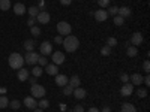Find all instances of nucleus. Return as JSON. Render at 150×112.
Wrapping results in <instances>:
<instances>
[{
    "mask_svg": "<svg viewBox=\"0 0 150 112\" xmlns=\"http://www.w3.org/2000/svg\"><path fill=\"white\" fill-rule=\"evenodd\" d=\"M137 94H138V97H146V96H147V90H146V88H138Z\"/></svg>",
    "mask_w": 150,
    "mask_h": 112,
    "instance_id": "obj_40",
    "label": "nucleus"
},
{
    "mask_svg": "<svg viewBox=\"0 0 150 112\" xmlns=\"http://www.w3.org/2000/svg\"><path fill=\"white\" fill-rule=\"evenodd\" d=\"M120 93H122V96H125V97H129V96L134 93V85H132L131 82L123 84V87L120 88Z\"/></svg>",
    "mask_w": 150,
    "mask_h": 112,
    "instance_id": "obj_9",
    "label": "nucleus"
},
{
    "mask_svg": "<svg viewBox=\"0 0 150 112\" xmlns=\"http://www.w3.org/2000/svg\"><path fill=\"white\" fill-rule=\"evenodd\" d=\"M0 9L2 10L11 9V0H0Z\"/></svg>",
    "mask_w": 150,
    "mask_h": 112,
    "instance_id": "obj_26",
    "label": "nucleus"
},
{
    "mask_svg": "<svg viewBox=\"0 0 150 112\" xmlns=\"http://www.w3.org/2000/svg\"><path fill=\"white\" fill-rule=\"evenodd\" d=\"M117 10H119V8L117 6H108V10H107V14L108 15H117Z\"/></svg>",
    "mask_w": 150,
    "mask_h": 112,
    "instance_id": "obj_29",
    "label": "nucleus"
},
{
    "mask_svg": "<svg viewBox=\"0 0 150 112\" xmlns=\"http://www.w3.org/2000/svg\"><path fill=\"white\" fill-rule=\"evenodd\" d=\"M60 3L63 5V6H69L72 3V0H60Z\"/></svg>",
    "mask_w": 150,
    "mask_h": 112,
    "instance_id": "obj_45",
    "label": "nucleus"
},
{
    "mask_svg": "<svg viewBox=\"0 0 150 112\" xmlns=\"http://www.w3.org/2000/svg\"><path fill=\"white\" fill-rule=\"evenodd\" d=\"M54 42L56 43H63V36H56L54 37Z\"/></svg>",
    "mask_w": 150,
    "mask_h": 112,
    "instance_id": "obj_43",
    "label": "nucleus"
},
{
    "mask_svg": "<svg viewBox=\"0 0 150 112\" xmlns=\"http://www.w3.org/2000/svg\"><path fill=\"white\" fill-rule=\"evenodd\" d=\"M38 106H39L41 109H47V108L50 106V102L47 100V99H42V100H41L39 103H38Z\"/></svg>",
    "mask_w": 150,
    "mask_h": 112,
    "instance_id": "obj_33",
    "label": "nucleus"
},
{
    "mask_svg": "<svg viewBox=\"0 0 150 112\" xmlns=\"http://www.w3.org/2000/svg\"><path fill=\"white\" fill-rule=\"evenodd\" d=\"M38 63H39V66H47V57L39 55V58H38Z\"/></svg>",
    "mask_w": 150,
    "mask_h": 112,
    "instance_id": "obj_38",
    "label": "nucleus"
},
{
    "mask_svg": "<svg viewBox=\"0 0 150 112\" xmlns=\"http://www.w3.org/2000/svg\"><path fill=\"white\" fill-rule=\"evenodd\" d=\"M35 22H36V18L30 17V18L27 20V26H29V27H33V26H35Z\"/></svg>",
    "mask_w": 150,
    "mask_h": 112,
    "instance_id": "obj_41",
    "label": "nucleus"
},
{
    "mask_svg": "<svg viewBox=\"0 0 150 112\" xmlns=\"http://www.w3.org/2000/svg\"><path fill=\"white\" fill-rule=\"evenodd\" d=\"M72 93H74V88H72L69 84L63 87V94H65V96H72Z\"/></svg>",
    "mask_w": 150,
    "mask_h": 112,
    "instance_id": "obj_28",
    "label": "nucleus"
},
{
    "mask_svg": "<svg viewBox=\"0 0 150 112\" xmlns=\"http://www.w3.org/2000/svg\"><path fill=\"white\" fill-rule=\"evenodd\" d=\"M93 15H95V18H96L98 22H102V21H105V20L108 18V14H107L105 9H98Z\"/></svg>",
    "mask_w": 150,
    "mask_h": 112,
    "instance_id": "obj_10",
    "label": "nucleus"
},
{
    "mask_svg": "<svg viewBox=\"0 0 150 112\" xmlns=\"http://www.w3.org/2000/svg\"><path fill=\"white\" fill-rule=\"evenodd\" d=\"M42 72H44V70H42L41 66H35V67L32 69V75H33L35 78H39L41 75H42Z\"/></svg>",
    "mask_w": 150,
    "mask_h": 112,
    "instance_id": "obj_25",
    "label": "nucleus"
},
{
    "mask_svg": "<svg viewBox=\"0 0 150 112\" xmlns=\"http://www.w3.org/2000/svg\"><path fill=\"white\" fill-rule=\"evenodd\" d=\"M143 82L146 84V85H150V76H149V73L146 75V76L143 78Z\"/></svg>",
    "mask_w": 150,
    "mask_h": 112,
    "instance_id": "obj_44",
    "label": "nucleus"
},
{
    "mask_svg": "<svg viewBox=\"0 0 150 112\" xmlns=\"http://www.w3.org/2000/svg\"><path fill=\"white\" fill-rule=\"evenodd\" d=\"M0 94H2V96L6 94V88H5V87H0Z\"/></svg>",
    "mask_w": 150,
    "mask_h": 112,
    "instance_id": "obj_48",
    "label": "nucleus"
},
{
    "mask_svg": "<svg viewBox=\"0 0 150 112\" xmlns=\"http://www.w3.org/2000/svg\"><path fill=\"white\" fill-rule=\"evenodd\" d=\"M27 12H29V14H30V17H33V18H36L38 17V14H39V8H38V6H30L29 9H27Z\"/></svg>",
    "mask_w": 150,
    "mask_h": 112,
    "instance_id": "obj_23",
    "label": "nucleus"
},
{
    "mask_svg": "<svg viewBox=\"0 0 150 112\" xmlns=\"http://www.w3.org/2000/svg\"><path fill=\"white\" fill-rule=\"evenodd\" d=\"M122 112H137V108L132 103H123L122 105Z\"/></svg>",
    "mask_w": 150,
    "mask_h": 112,
    "instance_id": "obj_21",
    "label": "nucleus"
},
{
    "mask_svg": "<svg viewBox=\"0 0 150 112\" xmlns=\"http://www.w3.org/2000/svg\"><path fill=\"white\" fill-rule=\"evenodd\" d=\"M30 93H32V97H35V99H42L47 91H45V87H42L39 84H33L30 88Z\"/></svg>",
    "mask_w": 150,
    "mask_h": 112,
    "instance_id": "obj_4",
    "label": "nucleus"
},
{
    "mask_svg": "<svg viewBox=\"0 0 150 112\" xmlns=\"http://www.w3.org/2000/svg\"><path fill=\"white\" fill-rule=\"evenodd\" d=\"M107 45H108L110 48L116 46V45H117V39H116V37H108V39H107Z\"/></svg>",
    "mask_w": 150,
    "mask_h": 112,
    "instance_id": "obj_32",
    "label": "nucleus"
},
{
    "mask_svg": "<svg viewBox=\"0 0 150 112\" xmlns=\"http://www.w3.org/2000/svg\"><path fill=\"white\" fill-rule=\"evenodd\" d=\"M17 76H18V79L20 81H27V78L30 76V72H29V69H18V75H17Z\"/></svg>",
    "mask_w": 150,
    "mask_h": 112,
    "instance_id": "obj_16",
    "label": "nucleus"
},
{
    "mask_svg": "<svg viewBox=\"0 0 150 112\" xmlns=\"http://www.w3.org/2000/svg\"><path fill=\"white\" fill-rule=\"evenodd\" d=\"M24 64V57L18 52H12L9 55V66L12 69H21Z\"/></svg>",
    "mask_w": 150,
    "mask_h": 112,
    "instance_id": "obj_2",
    "label": "nucleus"
},
{
    "mask_svg": "<svg viewBox=\"0 0 150 112\" xmlns=\"http://www.w3.org/2000/svg\"><path fill=\"white\" fill-rule=\"evenodd\" d=\"M143 41H144V37H143V34H141L140 32H135V33L131 36V43H132V46H138V45H141Z\"/></svg>",
    "mask_w": 150,
    "mask_h": 112,
    "instance_id": "obj_8",
    "label": "nucleus"
},
{
    "mask_svg": "<svg viewBox=\"0 0 150 112\" xmlns=\"http://www.w3.org/2000/svg\"><path fill=\"white\" fill-rule=\"evenodd\" d=\"M57 32H59L60 36H69L71 32H72V27H71L69 22L60 21V22H57Z\"/></svg>",
    "mask_w": 150,
    "mask_h": 112,
    "instance_id": "obj_3",
    "label": "nucleus"
},
{
    "mask_svg": "<svg viewBox=\"0 0 150 112\" xmlns=\"http://www.w3.org/2000/svg\"><path fill=\"white\" fill-rule=\"evenodd\" d=\"M35 45H36V43H35V41H33V39H27L26 42H24V45H23V46L26 48V51L29 52V51H33V49H35Z\"/></svg>",
    "mask_w": 150,
    "mask_h": 112,
    "instance_id": "obj_22",
    "label": "nucleus"
},
{
    "mask_svg": "<svg viewBox=\"0 0 150 112\" xmlns=\"http://www.w3.org/2000/svg\"><path fill=\"white\" fill-rule=\"evenodd\" d=\"M129 81H131L132 85H141V82H143V76H141L140 73H132V75H131V78H129Z\"/></svg>",
    "mask_w": 150,
    "mask_h": 112,
    "instance_id": "obj_15",
    "label": "nucleus"
},
{
    "mask_svg": "<svg viewBox=\"0 0 150 112\" xmlns=\"http://www.w3.org/2000/svg\"><path fill=\"white\" fill-rule=\"evenodd\" d=\"M9 106V100H8V97L6 96H2L0 97V109H5Z\"/></svg>",
    "mask_w": 150,
    "mask_h": 112,
    "instance_id": "obj_27",
    "label": "nucleus"
},
{
    "mask_svg": "<svg viewBox=\"0 0 150 112\" xmlns=\"http://www.w3.org/2000/svg\"><path fill=\"white\" fill-rule=\"evenodd\" d=\"M53 63L56 64V66H59V64H62L65 61V54L63 52H60V51H57V52H53Z\"/></svg>",
    "mask_w": 150,
    "mask_h": 112,
    "instance_id": "obj_11",
    "label": "nucleus"
},
{
    "mask_svg": "<svg viewBox=\"0 0 150 112\" xmlns=\"http://www.w3.org/2000/svg\"><path fill=\"white\" fill-rule=\"evenodd\" d=\"M39 49H41V54L45 55V57L50 55V54H53V45H51V42H48V41H44L41 43Z\"/></svg>",
    "mask_w": 150,
    "mask_h": 112,
    "instance_id": "obj_6",
    "label": "nucleus"
},
{
    "mask_svg": "<svg viewBox=\"0 0 150 112\" xmlns=\"http://www.w3.org/2000/svg\"><path fill=\"white\" fill-rule=\"evenodd\" d=\"M72 96H74L75 99H78V100H81V99H84V97L87 96V91H86L84 88H81V87H77V88H74Z\"/></svg>",
    "mask_w": 150,
    "mask_h": 112,
    "instance_id": "obj_12",
    "label": "nucleus"
},
{
    "mask_svg": "<svg viewBox=\"0 0 150 112\" xmlns=\"http://www.w3.org/2000/svg\"><path fill=\"white\" fill-rule=\"evenodd\" d=\"M68 76L66 75H56V85L57 87H65V85H68Z\"/></svg>",
    "mask_w": 150,
    "mask_h": 112,
    "instance_id": "obj_13",
    "label": "nucleus"
},
{
    "mask_svg": "<svg viewBox=\"0 0 150 112\" xmlns=\"http://www.w3.org/2000/svg\"><path fill=\"white\" fill-rule=\"evenodd\" d=\"M98 5L101 8H108L110 6V0H98Z\"/></svg>",
    "mask_w": 150,
    "mask_h": 112,
    "instance_id": "obj_36",
    "label": "nucleus"
},
{
    "mask_svg": "<svg viewBox=\"0 0 150 112\" xmlns=\"http://www.w3.org/2000/svg\"><path fill=\"white\" fill-rule=\"evenodd\" d=\"M120 81H122L123 84L129 82V75H128V73H122V75H120Z\"/></svg>",
    "mask_w": 150,
    "mask_h": 112,
    "instance_id": "obj_37",
    "label": "nucleus"
},
{
    "mask_svg": "<svg viewBox=\"0 0 150 112\" xmlns=\"http://www.w3.org/2000/svg\"><path fill=\"white\" fill-rule=\"evenodd\" d=\"M101 112H111V108H110V106H104Z\"/></svg>",
    "mask_w": 150,
    "mask_h": 112,
    "instance_id": "obj_47",
    "label": "nucleus"
},
{
    "mask_svg": "<svg viewBox=\"0 0 150 112\" xmlns=\"http://www.w3.org/2000/svg\"><path fill=\"white\" fill-rule=\"evenodd\" d=\"M68 84L72 87V88H77V87H80V84H81V81H80V78L77 76V75H74V76L68 81Z\"/></svg>",
    "mask_w": 150,
    "mask_h": 112,
    "instance_id": "obj_20",
    "label": "nucleus"
},
{
    "mask_svg": "<svg viewBox=\"0 0 150 112\" xmlns=\"http://www.w3.org/2000/svg\"><path fill=\"white\" fill-rule=\"evenodd\" d=\"M45 72H47L48 75H54V76H56L57 72H59V69H57V66L53 63V64H47V66H45Z\"/></svg>",
    "mask_w": 150,
    "mask_h": 112,
    "instance_id": "obj_19",
    "label": "nucleus"
},
{
    "mask_svg": "<svg viewBox=\"0 0 150 112\" xmlns=\"http://www.w3.org/2000/svg\"><path fill=\"white\" fill-rule=\"evenodd\" d=\"M143 70H144L146 73H149V72H150V63H149V60H146L144 63H143Z\"/></svg>",
    "mask_w": 150,
    "mask_h": 112,
    "instance_id": "obj_39",
    "label": "nucleus"
},
{
    "mask_svg": "<svg viewBox=\"0 0 150 112\" xmlns=\"http://www.w3.org/2000/svg\"><path fill=\"white\" fill-rule=\"evenodd\" d=\"M24 105H26L29 109H36V106H38V102H36V99H35V97L29 96V97H26V99H24Z\"/></svg>",
    "mask_w": 150,
    "mask_h": 112,
    "instance_id": "obj_14",
    "label": "nucleus"
},
{
    "mask_svg": "<svg viewBox=\"0 0 150 112\" xmlns=\"http://www.w3.org/2000/svg\"><path fill=\"white\" fill-rule=\"evenodd\" d=\"M30 33L33 34V37H38V36L41 34V29L36 27V26H33V27H30Z\"/></svg>",
    "mask_w": 150,
    "mask_h": 112,
    "instance_id": "obj_30",
    "label": "nucleus"
},
{
    "mask_svg": "<svg viewBox=\"0 0 150 112\" xmlns=\"http://www.w3.org/2000/svg\"><path fill=\"white\" fill-rule=\"evenodd\" d=\"M69 112H72V111H69Z\"/></svg>",
    "mask_w": 150,
    "mask_h": 112,
    "instance_id": "obj_51",
    "label": "nucleus"
},
{
    "mask_svg": "<svg viewBox=\"0 0 150 112\" xmlns=\"http://www.w3.org/2000/svg\"><path fill=\"white\" fill-rule=\"evenodd\" d=\"M123 22H125V18H122L119 15H114V24L116 26H123Z\"/></svg>",
    "mask_w": 150,
    "mask_h": 112,
    "instance_id": "obj_34",
    "label": "nucleus"
},
{
    "mask_svg": "<svg viewBox=\"0 0 150 112\" xmlns=\"http://www.w3.org/2000/svg\"><path fill=\"white\" fill-rule=\"evenodd\" d=\"M14 12H15V15H24L27 12V9L23 3H15L14 5Z\"/></svg>",
    "mask_w": 150,
    "mask_h": 112,
    "instance_id": "obj_17",
    "label": "nucleus"
},
{
    "mask_svg": "<svg viewBox=\"0 0 150 112\" xmlns=\"http://www.w3.org/2000/svg\"><path fill=\"white\" fill-rule=\"evenodd\" d=\"M23 57H24V63H27V64L33 66V64H36V63H38V58H39V54H36L35 51H29V52L24 54Z\"/></svg>",
    "mask_w": 150,
    "mask_h": 112,
    "instance_id": "obj_5",
    "label": "nucleus"
},
{
    "mask_svg": "<svg viewBox=\"0 0 150 112\" xmlns=\"http://www.w3.org/2000/svg\"><path fill=\"white\" fill-rule=\"evenodd\" d=\"M65 46V49L68 52H74V51H77L78 46H80V41H78V37H75L72 34L66 36L65 39H63V43H62Z\"/></svg>",
    "mask_w": 150,
    "mask_h": 112,
    "instance_id": "obj_1",
    "label": "nucleus"
},
{
    "mask_svg": "<svg viewBox=\"0 0 150 112\" xmlns=\"http://www.w3.org/2000/svg\"><path fill=\"white\" fill-rule=\"evenodd\" d=\"M50 20H51V17H50V14L47 10H41L36 17V22H41V24H48Z\"/></svg>",
    "mask_w": 150,
    "mask_h": 112,
    "instance_id": "obj_7",
    "label": "nucleus"
},
{
    "mask_svg": "<svg viewBox=\"0 0 150 112\" xmlns=\"http://www.w3.org/2000/svg\"><path fill=\"white\" fill-rule=\"evenodd\" d=\"M101 54H102V55H110V54H111V48H110L108 45H105V46L101 49Z\"/></svg>",
    "mask_w": 150,
    "mask_h": 112,
    "instance_id": "obj_35",
    "label": "nucleus"
},
{
    "mask_svg": "<svg viewBox=\"0 0 150 112\" xmlns=\"http://www.w3.org/2000/svg\"><path fill=\"white\" fill-rule=\"evenodd\" d=\"M20 106H21V102H20V100H12V102H9V108H11V109H20Z\"/></svg>",
    "mask_w": 150,
    "mask_h": 112,
    "instance_id": "obj_31",
    "label": "nucleus"
},
{
    "mask_svg": "<svg viewBox=\"0 0 150 112\" xmlns=\"http://www.w3.org/2000/svg\"><path fill=\"white\" fill-rule=\"evenodd\" d=\"M126 54H128V57H137V54H138V49H137V46H128Z\"/></svg>",
    "mask_w": 150,
    "mask_h": 112,
    "instance_id": "obj_24",
    "label": "nucleus"
},
{
    "mask_svg": "<svg viewBox=\"0 0 150 112\" xmlns=\"http://www.w3.org/2000/svg\"><path fill=\"white\" fill-rule=\"evenodd\" d=\"M27 81H29L32 85H33V84H36V78H35V76H32V78L29 76V78H27Z\"/></svg>",
    "mask_w": 150,
    "mask_h": 112,
    "instance_id": "obj_46",
    "label": "nucleus"
},
{
    "mask_svg": "<svg viewBox=\"0 0 150 112\" xmlns=\"http://www.w3.org/2000/svg\"><path fill=\"white\" fill-rule=\"evenodd\" d=\"M72 112H84V108H83L81 105H77V106L72 109Z\"/></svg>",
    "mask_w": 150,
    "mask_h": 112,
    "instance_id": "obj_42",
    "label": "nucleus"
},
{
    "mask_svg": "<svg viewBox=\"0 0 150 112\" xmlns=\"http://www.w3.org/2000/svg\"><path fill=\"white\" fill-rule=\"evenodd\" d=\"M89 112H99V111H98L96 108H90V109H89Z\"/></svg>",
    "mask_w": 150,
    "mask_h": 112,
    "instance_id": "obj_49",
    "label": "nucleus"
},
{
    "mask_svg": "<svg viewBox=\"0 0 150 112\" xmlns=\"http://www.w3.org/2000/svg\"><path fill=\"white\" fill-rule=\"evenodd\" d=\"M117 15L122 17V18L131 17V9H129L128 6H122V8H119V10H117Z\"/></svg>",
    "mask_w": 150,
    "mask_h": 112,
    "instance_id": "obj_18",
    "label": "nucleus"
},
{
    "mask_svg": "<svg viewBox=\"0 0 150 112\" xmlns=\"http://www.w3.org/2000/svg\"><path fill=\"white\" fill-rule=\"evenodd\" d=\"M33 112H44V109H41V108L39 109H33Z\"/></svg>",
    "mask_w": 150,
    "mask_h": 112,
    "instance_id": "obj_50",
    "label": "nucleus"
}]
</instances>
